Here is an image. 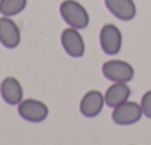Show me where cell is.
Instances as JSON below:
<instances>
[{
	"instance_id": "7a4b0ae2",
	"label": "cell",
	"mask_w": 151,
	"mask_h": 145,
	"mask_svg": "<svg viewBox=\"0 0 151 145\" xmlns=\"http://www.w3.org/2000/svg\"><path fill=\"white\" fill-rule=\"evenodd\" d=\"M102 76L113 83H129L135 77V70L127 61L110 59L102 64Z\"/></svg>"
},
{
	"instance_id": "3957f363",
	"label": "cell",
	"mask_w": 151,
	"mask_h": 145,
	"mask_svg": "<svg viewBox=\"0 0 151 145\" xmlns=\"http://www.w3.org/2000/svg\"><path fill=\"white\" fill-rule=\"evenodd\" d=\"M99 45L104 53L110 56L117 55L122 50V45H123V36L120 28L114 24L102 25L99 31Z\"/></svg>"
},
{
	"instance_id": "30bf717a",
	"label": "cell",
	"mask_w": 151,
	"mask_h": 145,
	"mask_svg": "<svg viewBox=\"0 0 151 145\" xmlns=\"http://www.w3.org/2000/svg\"><path fill=\"white\" fill-rule=\"evenodd\" d=\"M0 95L3 101L9 105H18L22 101L24 90L18 79L15 77H6L0 83Z\"/></svg>"
},
{
	"instance_id": "9c48e42d",
	"label": "cell",
	"mask_w": 151,
	"mask_h": 145,
	"mask_svg": "<svg viewBox=\"0 0 151 145\" xmlns=\"http://www.w3.org/2000/svg\"><path fill=\"white\" fill-rule=\"evenodd\" d=\"M108 12L120 21H132L136 17V5L133 0H104Z\"/></svg>"
},
{
	"instance_id": "277c9868",
	"label": "cell",
	"mask_w": 151,
	"mask_h": 145,
	"mask_svg": "<svg viewBox=\"0 0 151 145\" xmlns=\"http://www.w3.org/2000/svg\"><path fill=\"white\" fill-rule=\"evenodd\" d=\"M144 116L141 104L133 102V101H126L120 105H117L116 108H113V123L119 124V126H130L135 124L141 120V117Z\"/></svg>"
},
{
	"instance_id": "ba28073f",
	"label": "cell",
	"mask_w": 151,
	"mask_h": 145,
	"mask_svg": "<svg viewBox=\"0 0 151 145\" xmlns=\"http://www.w3.org/2000/svg\"><path fill=\"white\" fill-rule=\"evenodd\" d=\"M0 43L8 49H15L21 43V30L11 17L0 18Z\"/></svg>"
},
{
	"instance_id": "6da1fadb",
	"label": "cell",
	"mask_w": 151,
	"mask_h": 145,
	"mask_svg": "<svg viewBox=\"0 0 151 145\" xmlns=\"http://www.w3.org/2000/svg\"><path fill=\"white\" fill-rule=\"evenodd\" d=\"M59 15L68 27L77 30H85L91 22L88 9L77 0H64L59 5Z\"/></svg>"
},
{
	"instance_id": "8992f818",
	"label": "cell",
	"mask_w": 151,
	"mask_h": 145,
	"mask_svg": "<svg viewBox=\"0 0 151 145\" xmlns=\"http://www.w3.org/2000/svg\"><path fill=\"white\" fill-rule=\"evenodd\" d=\"M61 45L65 53L71 58H82L86 50V45L80 34V30L73 27H67L61 33Z\"/></svg>"
},
{
	"instance_id": "5b68a950",
	"label": "cell",
	"mask_w": 151,
	"mask_h": 145,
	"mask_svg": "<svg viewBox=\"0 0 151 145\" xmlns=\"http://www.w3.org/2000/svg\"><path fill=\"white\" fill-rule=\"evenodd\" d=\"M18 114L30 123H42L47 118L49 108L45 102L28 98V99H22L18 104Z\"/></svg>"
},
{
	"instance_id": "52a82bcc",
	"label": "cell",
	"mask_w": 151,
	"mask_h": 145,
	"mask_svg": "<svg viewBox=\"0 0 151 145\" xmlns=\"http://www.w3.org/2000/svg\"><path fill=\"white\" fill-rule=\"evenodd\" d=\"M104 105H105L104 93L99 90H89L82 96L79 110H80L82 116H85L86 118H93L101 114Z\"/></svg>"
},
{
	"instance_id": "4fadbf2b",
	"label": "cell",
	"mask_w": 151,
	"mask_h": 145,
	"mask_svg": "<svg viewBox=\"0 0 151 145\" xmlns=\"http://www.w3.org/2000/svg\"><path fill=\"white\" fill-rule=\"evenodd\" d=\"M141 108L145 117L151 118V90H147L141 98Z\"/></svg>"
},
{
	"instance_id": "7c38bea8",
	"label": "cell",
	"mask_w": 151,
	"mask_h": 145,
	"mask_svg": "<svg viewBox=\"0 0 151 145\" xmlns=\"http://www.w3.org/2000/svg\"><path fill=\"white\" fill-rule=\"evenodd\" d=\"M27 8V0H0V14L3 17H15Z\"/></svg>"
},
{
	"instance_id": "8fae6325",
	"label": "cell",
	"mask_w": 151,
	"mask_h": 145,
	"mask_svg": "<svg viewBox=\"0 0 151 145\" xmlns=\"http://www.w3.org/2000/svg\"><path fill=\"white\" fill-rule=\"evenodd\" d=\"M130 93H132V90H130L127 83H113L104 93L105 105H108L111 108H116L117 105L129 101Z\"/></svg>"
}]
</instances>
